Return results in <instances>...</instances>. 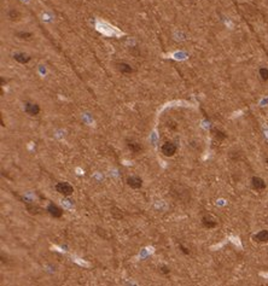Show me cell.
<instances>
[{
  "instance_id": "10",
  "label": "cell",
  "mask_w": 268,
  "mask_h": 286,
  "mask_svg": "<svg viewBox=\"0 0 268 286\" xmlns=\"http://www.w3.org/2000/svg\"><path fill=\"white\" fill-rule=\"evenodd\" d=\"M117 69L120 70L122 74H130V73H133V68L129 64H127V63H119L117 64Z\"/></svg>"
},
{
  "instance_id": "15",
  "label": "cell",
  "mask_w": 268,
  "mask_h": 286,
  "mask_svg": "<svg viewBox=\"0 0 268 286\" xmlns=\"http://www.w3.org/2000/svg\"><path fill=\"white\" fill-rule=\"evenodd\" d=\"M260 76L263 81H267L268 80V69L267 68H261L260 69Z\"/></svg>"
},
{
  "instance_id": "18",
  "label": "cell",
  "mask_w": 268,
  "mask_h": 286,
  "mask_svg": "<svg viewBox=\"0 0 268 286\" xmlns=\"http://www.w3.org/2000/svg\"><path fill=\"white\" fill-rule=\"evenodd\" d=\"M179 248L181 249V251H183V252H184L185 255H188V254H190V250L187 249V248H185V246H184L183 244H180V245H179Z\"/></svg>"
},
{
  "instance_id": "16",
  "label": "cell",
  "mask_w": 268,
  "mask_h": 286,
  "mask_svg": "<svg viewBox=\"0 0 268 286\" xmlns=\"http://www.w3.org/2000/svg\"><path fill=\"white\" fill-rule=\"evenodd\" d=\"M27 210L30 214H37L40 208H37V205H33V204H27Z\"/></svg>"
},
{
  "instance_id": "13",
  "label": "cell",
  "mask_w": 268,
  "mask_h": 286,
  "mask_svg": "<svg viewBox=\"0 0 268 286\" xmlns=\"http://www.w3.org/2000/svg\"><path fill=\"white\" fill-rule=\"evenodd\" d=\"M213 134H214V138L217 139L219 141H222V140H225V139L227 138V135L219 129H213Z\"/></svg>"
},
{
  "instance_id": "4",
  "label": "cell",
  "mask_w": 268,
  "mask_h": 286,
  "mask_svg": "<svg viewBox=\"0 0 268 286\" xmlns=\"http://www.w3.org/2000/svg\"><path fill=\"white\" fill-rule=\"evenodd\" d=\"M251 186L257 191H262V190L266 188V182H265L263 179H261L259 176H254L251 179Z\"/></svg>"
},
{
  "instance_id": "3",
  "label": "cell",
  "mask_w": 268,
  "mask_h": 286,
  "mask_svg": "<svg viewBox=\"0 0 268 286\" xmlns=\"http://www.w3.org/2000/svg\"><path fill=\"white\" fill-rule=\"evenodd\" d=\"M47 211H48V214H50L51 216H53L56 219H59V217H62V215H63V210H62L61 208H58V206L53 203H50L47 205Z\"/></svg>"
},
{
  "instance_id": "9",
  "label": "cell",
  "mask_w": 268,
  "mask_h": 286,
  "mask_svg": "<svg viewBox=\"0 0 268 286\" xmlns=\"http://www.w3.org/2000/svg\"><path fill=\"white\" fill-rule=\"evenodd\" d=\"M127 146H128V148H129V150L132 151V152H133V153H139V152L143 150L141 145H140V143L133 141V140H130V141H127Z\"/></svg>"
},
{
  "instance_id": "1",
  "label": "cell",
  "mask_w": 268,
  "mask_h": 286,
  "mask_svg": "<svg viewBox=\"0 0 268 286\" xmlns=\"http://www.w3.org/2000/svg\"><path fill=\"white\" fill-rule=\"evenodd\" d=\"M56 191H57L58 193L68 197V196L73 194V192H74V187L69 184V182H58V184L56 185Z\"/></svg>"
},
{
  "instance_id": "8",
  "label": "cell",
  "mask_w": 268,
  "mask_h": 286,
  "mask_svg": "<svg viewBox=\"0 0 268 286\" xmlns=\"http://www.w3.org/2000/svg\"><path fill=\"white\" fill-rule=\"evenodd\" d=\"M202 223H203V226L205 228H215L217 226V222L210 216H204L202 219Z\"/></svg>"
},
{
  "instance_id": "2",
  "label": "cell",
  "mask_w": 268,
  "mask_h": 286,
  "mask_svg": "<svg viewBox=\"0 0 268 286\" xmlns=\"http://www.w3.org/2000/svg\"><path fill=\"white\" fill-rule=\"evenodd\" d=\"M176 150H178V148H176V145L174 144V143H169V141H167V143H164L163 145H162V148H161V152L166 157H172L174 156V153L176 152Z\"/></svg>"
},
{
  "instance_id": "6",
  "label": "cell",
  "mask_w": 268,
  "mask_h": 286,
  "mask_svg": "<svg viewBox=\"0 0 268 286\" xmlns=\"http://www.w3.org/2000/svg\"><path fill=\"white\" fill-rule=\"evenodd\" d=\"M24 109H26V112L32 115V116H37L40 112V106L37 104H34V103H26Z\"/></svg>"
},
{
  "instance_id": "5",
  "label": "cell",
  "mask_w": 268,
  "mask_h": 286,
  "mask_svg": "<svg viewBox=\"0 0 268 286\" xmlns=\"http://www.w3.org/2000/svg\"><path fill=\"white\" fill-rule=\"evenodd\" d=\"M127 184L129 187L134 188V190H138L143 186V180L139 177V176H129L127 179Z\"/></svg>"
},
{
  "instance_id": "12",
  "label": "cell",
  "mask_w": 268,
  "mask_h": 286,
  "mask_svg": "<svg viewBox=\"0 0 268 286\" xmlns=\"http://www.w3.org/2000/svg\"><path fill=\"white\" fill-rule=\"evenodd\" d=\"M21 17H22V15H21V12H19L18 10L12 9L9 11V18L11 21H19Z\"/></svg>"
},
{
  "instance_id": "11",
  "label": "cell",
  "mask_w": 268,
  "mask_h": 286,
  "mask_svg": "<svg viewBox=\"0 0 268 286\" xmlns=\"http://www.w3.org/2000/svg\"><path fill=\"white\" fill-rule=\"evenodd\" d=\"M13 58L18 63H21V64H26V63H28L30 61V57L28 55H26V53H16V55L13 56Z\"/></svg>"
},
{
  "instance_id": "14",
  "label": "cell",
  "mask_w": 268,
  "mask_h": 286,
  "mask_svg": "<svg viewBox=\"0 0 268 286\" xmlns=\"http://www.w3.org/2000/svg\"><path fill=\"white\" fill-rule=\"evenodd\" d=\"M16 36L19 39H24V40H29L33 37V33H28V32H19L16 34Z\"/></svg>"
},
{
  "instance_id": "7",
  "label": "cell",
  "mask_w": 268,
  "mask_h": 286,
  "mask_svg": "<svg viewBox=\"0 0 268 286\" xmlns=\"http://www.w3.org/2000/svg\"><path fill=\"white\" fill-rule=\"evenodd\" d=\"M254 240L257 243H267L268 241V231L267 230H262L259 233H256L254 235Z\"/></svg>"
},
{
  "instance_id": "17",
  "label": "cell",
  "mask_w": 268,
  "mask_h": 286,
  "mask_svg": "<svg viewBox=\"0 0 268 286\" xmlns=\"http://www.w3.org/2000/svg\"><path fill=\"white\" fill-rule=\"evenodd\" d=\"M159 270H161L162 273H164V274H169V273H170V269H169V267H167V266H161Z\"/></svg>"
},
{
  "instance_id": "19",
  "label": "cell",
  "mask_w": 268,
  "mask_h": 286,
  "mask_svg": "<svg viewBox=\"0 0 268 286\" xmlns=\"http://www.w3.org/2000/svg\"><path fill=\"white\" fill-rule=\"evenodd\" d=\"M129 286H137V285H129Z\"/></svg>"
}]
</instances>
